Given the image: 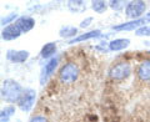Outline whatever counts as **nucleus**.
Segmentation results:
<instances>
[{"mask_svg":"<svg viewBox=\"0 0 150 122\" xmlns=\"http://www.w3.org/2000/svg\"><path fill=\"white\" fill-rule=\"evenodd\" d=\"M146 21L145 19H138V20H130L128 22H124V24H120V25H115L112 26V30L115 31H131V30H135L137 31L139 27H142L143 24Z\"/></svg>","mask_w":150,"mask_h":122,"instance_id":"obj_7","label":"nucleus"},{"mask_svg":"<svg viewBox=\"0 0 150 122\" xmlns=\"http://www.w3.org/2000/svg\"><path fill=\"white\" fill-rule=\"evenodd\" d=\"M68 6L73 13H83L86 9L84 1H69Z\"/></svg>","mask_w":150,"mask_h":122,"instance_id":"obj_16","label":"nucleus"},{"mask_svg":"<svg viewBox=\"0 0 150 122\" xmlns=\"http://www.w3.org/2000/svg\"><path fill=\"white\" fill-rule=\"evenodd\" d=\"M20 35H21V30L19 29V26H18L16 24L8 25L5 29L3 30V32H1L3 40H6V41L15 40V39H18V37L20 36Z\"/></svg>","mask_w":150,"mask_h":122,"instance_id":"obj_9","label":"nucleus"},{"mask_svg":"<svg viewBox=\"0 0 150 122\" xmlns=\"http://www.w3.org/2000/svg\"><path fill=\"white\" fill-rule=\"evenodd\" d=\"M124 4H125V1H119V0H116V1H110L109 3V6L112 9V10H120L121 8H124Z\"/></svg>","mask_w":150,"mask_h":122,"instance_id":"obj_21","label":"nucleus"},{"mask_svg":"<svg viewBox=\"0 0 150 122\" xmlns=\"http://www.w3.org/2000/svg\"><path fill=\"white\" fill-rule=\"evenodd\" d=\"M30 122H48V120L44 116H35V117H33V120Z\"/></svg>","mask_w":150,"mask_h":122,"instance_id":"obj_23","label":"nucleus"},{"mask_svg":"<svg viewBox=\"0 0 150 122\" xmlns=\"http://www.w3.org/2000/svg\"><path fill=\"white\" fill-rule=\"evenodd\" d=\"M16 14H9L8 16H5V18H3L1 19V25H8V24H10L11 25V22H13V20H15L16 19Z\"/></svg>","mask_w":150,"mask_h":122,"instance_id":"obj_20","label":"nucleus"},{"mask_svg":"<svg viewBox=\"0 0 150 122\" xmlns=\"http://www.w3.org/2000/svg\"><path fill=\"white\" fill-rule=\"evenodd\" d=\"M149 54H150V51H149Z\"/></svg>","mask_w":150,"mask_h":122,"instance_id":"obj_25","label":"nucleus"},{"mask_svg":"<svg viewBox=\"0 0 150 122\" xmlns=\"http://www.w3.org/2000/svg\"><path fill=\"white\" fill-rule=\"evenodd\" d=\"M16 25L21 30V32H28L35 26V20L30 16H20L16 21Z\"/></svg>","mask_w":150,"mask_h":122,"instance_id":"obj_11","label":"nucleus"},{"mask_svg":"<svg viewBox=\"0 0 150 122\" xmlns=\"http://www.w3.org/2000/svg\"><path fill=\"white\" fill-rule=\"evenodd\" d=\"M23 88L20 86V83H18L14 80L8 79L3 82V87H1V97L3 100H5L6 102H19L20 97L23 95Z\"/></svg>","mask_w":150,"mask_h":122,"instance_id":"obj_1","label":"nucleus"},{"mask_svg":"<svg viewBox=\"0 0 150 122\" xmlns=\"http://www.w3.org/2000/svg\"><path fill=\"white\" fill-rule=\"evenodd\" d=\"M15 112V107L14 106H8L1 111V122H8L9 118L13 116V114Z\"/></svg>","mask_w":150,"mask_h":122,"instance_id":"obj_18","label":"nucleus"},{"mask_svg":"<svg viewBox=\"0 0 150 122\" xmlns=\"http://www.w3.org/2000/svg\"><path fill=\"white\" fill-rule=\"evenodd\" d=\"M101 35L100 30H93V31H89V32H85V34H81L76 37H74L73 40L69 41V44H76V43H80V41H84V40H89V39H94V37H99Z\"/></svg>","mask_w":150,"mask_h":122,"instance_id":"obj_13","label":"nucleus"},{"mask_svg":"<svg viewBox=\"0 0 150 122\" xmlns=\"http://www.w3.org/2000/svg\"><path fill=\"white\" fill-rule=\"evenodd\" d=\"M59 34L62 37H73L78 34V29L74 26H63L62 29H60Z\"/></svg>","mask_w":150,"mask_h":122,"instance_id":"obj_15","label":"nucleus"},{"mask_svg":"<svg viewBox=\"0 0 150 122\" xmlns=\"http://www.w3.org/2000/svg\"><path fill=\"white\" fill-rule=\"evenodd\" d=\"M80 70L75 62H67L59 71V81L64 85H71L79 77Z\"/></svg>","mask_w":150,"mask_h":122,"instance_id":"obj_2","label":"nucleus"},{"mask_svg":"<svg viewBox=\"0 0 150 122\" xmlns=\"http://www.w3.org/2000/svg\"><path fill=\"white\" fill-rule=\"evenodd\" d=\"M137 79L143 83H150V59L142 61L137 67Z\"/></svg>","mask_w":150,"mask_h":122,"instance_id":"obj_6","label":"nucleus"},{"mask_svg":"<svg viewBox=\"0 0 150 122\" xmlns=\"http://www.w3.org/2000/svg\"><path fill=\"white\" fill-rule=\"evenodd\" d=\"M55 53H56V45H55V43H48V44H45L43 46L40 55H41V57H43V59H49Z\"/></svg>","mask_w":150,"mask_h":122,"instance_id":"obj_14","label":"nucleus"},{"mask_svg":"<svg viewBox=\"0 0 150 122\" xmlns=\"http://www.w3.org/2000/svg\"><path fill=\"white\" fill-rule=\"evenodd\" d=\"M145 9H146V3L145 1H142V0L130 1L128 3V5L125 8V14L131 20H138V19H142L140 16L143 15Z\"/></svg>","mask_w":150,"mask_h":122,"instance_id":"obj_4","label":"nucleus"},{"mask_svg":"<svg viewBox=\"0 0 150 122\" xmlns=\"http://www.w3.org/2000/svg\"><path fill=\"white\" fill-rule=\"evenodd\" d=\"M131 74V65L129 62H118L114 66H111L110 71H109V76L112 81L115 82H120L126 80Z\"/></svg>","mask_w":150,"mask_h":122,"instance_id":"obj_3","label":"nucleus"},{"mask_svg":"<svg viewBox=\"0 0 150 122\" xmlns=\"http://www.w3.org/2000/svg\"><path fill=\"white\" fill-rule=\"evenodd\" d=\"M91 21H93V18H90V16L86 18L85 20H83V21H81L80 27H83V29H84V27H88L89 25H90V22H91Z\"/></svg>","mask_w":150,"mask_h":122,"instance_id":"obj_22","label":"nucleus"},{"mask_svg":"<svg viewBox=\"0 0 150 122\" xmlns=\"http://www.w3.org/2000/svg\"><path fill=\"white\" fill-rule=\"evenodd\" d=\"M130 44L129 39H115L111 43H109V50L110 51H121L126 49Z\"/></svg>","mask_w":150,"mask_h":122,"instance_id":"obj_12","label":"nucleus"},{"mask_svg":"<svg viewBox=\"0 0 150 122\" xmlns=\"http://www.w3.org/2000/svg\"><path fill=\"white\" fill-rule=\"evenodd\" d=\"M35 98H36L35 90H33V88H25L21 97H20V100H19V102H18L20 110L24 111V112H29L31 110V107L34 106Z\"/></svg>","mask_w":150,"mask_h":122,"instance_id":"obj_5","label":"nucleus"},{"mask_svg":"<svg viewBox=\"0 0 150 122\" xmlns=\"http://www.w3.org/2000/svg\"><path fill=\"white\" fill-rule=\"evenodd\" d=\"M106 8H108V4L105 1H103V0H96V1L91 3V9L98 14H103L106 10Z\"/></svg>","mask_w":150,"mask_h":122,"instance_id":"obj_17","label":"nucleus"},{"mask_svg":"<svg viewBox=\"0 0 150 122\" xmlns=\"http://www.w3.org/2000/svg\"><path fill=\"white\" fill-rule=\"evenodd\" d=\"M135 34L138 36H150V26L143 25L142 27H139V29L135 31Z\"/></svg>","mask_w":150,"mask_h":122,"instance_id":"obj_19","label":"nucleus"},{"mask_svg":"<svg viewBox=\"0 0 150 122\" xmlns=\"http://www.w3.org/2000/svg\"><path fill=\"white\" fill-rule=\"evenodd\" d=\"M6 57L13 61V62H24V61L28 60V57H29V51H14V50H9L8 54H6Z\"/></svg>","mask_w":150,"mask_h":122,"instance_id":"obj_10","label":"nucleus"},{"mask_svg":"<svg viewBox=\"0 0 150 122\" xmlns=\"http://www.w3.org/2000/svg\"><path fill=\"white\" fill-rule=\"evenodd\" d=\"M144 19H145V20H146V21H150V13H149V14H148V15H146V16H145Z\"/></svg>","mask_w":150,"mask_h":122,"instance_id":"obj_24","label":"nucleus"},{"mask_svg":"<svg viewBox=\"0 0 150 122\" xmlns=\"http://www.w3.org/2000/svg\"><path fill=\"white\" fill-rule=\"evenodd\" d=\"M58 62H59V57H53V59L49 60L48 64H45V66L43 69V72H41V76H40L41 85H45L46 80H48L50 75L55 71L56 66H58Z\"/></svg>","mask_w":150,"mask_h":122,"instance_id":"obj_8","label":"nucleus"}]
</instances>
